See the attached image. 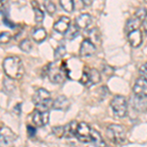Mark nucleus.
Listing matches in <instances>:
<instances>
[{
	"instance_id": "1",
	"label": "nucleus",
	"mask_w": 147,
	"mask_h": 147,
	"mask_svg": "<svg viewBox=\"0 0 147 147\" xmlns=\"http://www.w3.org/2000/svg\"><path fill=\"white\" fill-rule=\"evenodd\" d=\"M3 70L6 76L13 80L21 79L25 73V68H24L22 60L16 56H9L4 59Z\"/></svg>"
},
{
	"instance_id": "2",
	"label": "nucleus",
	"mask_w": 147,
	"mask_h": 147,
	"mask_svg": "<svg viewBox=\"0 0 147 147\" xmlns=\"http://www.w3.org/2000/svg\"><path fill=\"white\" fill-rule=\"evenodd\" d=\"M32 102L35 105V110L42 112H49V110L53 107V100L51 98L50 92L44 88H38L34 92Z\"/></svg>"
},
{
	"instance_id": "3",
	"label": "nucleus",
	"mask_w": 147,
	"mask_h": 147,
	"mask_svg": "<svg viewBox=\"0 0 147 147\" xmlns=\"http://www.w3.org/2000/svg\"><path fill=\"white\" fill-rule=\"evenodd\" d=\"M106 136L114 144H121L125 140V130L123 125L112 124L106 129Z\"/></svg>"
},
{
	"instance_id": "4",
	"label": "nucleus",
	"mask_w": 147,
	"mask_h": 147,
	"mask_svg": "<svg viewBox=\"0 0 147 147\" xmlns=\"http://www.w3.org/2000/svg\"><path fill=\"white\" fill-rule=\"evenodd\" d=\"M111 108L118 118H124L127 114V101L124 96L116 95L111 101Z\"/></svg>"
},
{
	"instance_id": "5",
	"label": "nucleus",
	"mask_w": 147,
	"mask_h": 147,
	"mask_svg": "<svg viewBox=\"0 0 147 147\" xmlns=\"http://www.w3.org/2000/svg\"><path fill=\"white\" fill-rule=\"evenodd\" d=\"M46 74L53 84H61L65 80V72L55 63H50L47 66Z\"/></svg>"
},
{
	"instance_id": "6",
	"label": "nucleus",
	"mask_w": 147,
	"mask_h": 147,
	"mask_svg": "<svg viewBox=\"0 0 147 147\" xmlns=\"http://www.w3.org/2000/svg\"><path fill=\"white\" fill-rule=\"evenodd\" d=\"M91 129L86 123H79L75 136L82 142H91Z\"/></svg>"
},
{
	"instance_id": "7",
	"label": "nucleus",
	"mask_w": 147,
	"mask_h": 147,
	"mask_svg": "<svg viewBox=\"0 0 147 147\" xmlns=\"http://www.w3.org/2000/svg\"><path fill=\"white\" fill-rule=\"evenodd\" d=\"M129 104L136 111L139 113H147V100L141 96L134 95L129 98Z\"/></svg>"
},
{
	"instance_id": "8",
	"label": "nucleus",
	"mask_w": 147,
	"mask_h": 147,
	"mask_svg": "<svg viewBox=\"0 0 147 147\" xmlns=\"http://www.w3.org/2000/svg\"><path fill=\"white\" fill-rule=\"evenodd\" d=\"M32 122L36 127H44L49 122V112L35 110L32 114Z\"/></svg>"
},
{
	"instance_id": "9",
	"label": "nucleus",
	"mask_w": 147,
	"mask_h": 147,
	"mask_svg": "<svg viewBox=\"0 0 147 147\" xmlns=\"http://www.w3.org/2000/svg\"><path fill=\"white\" fill-rule=\"evenodd\" d=\"M96 51V47L94 43H92L90 40L84 39L82 42L80 47V55L82 57H89L92 56Z\"/></svg>"
},
{
	"instance_id": "10",
	"label": "nucleus",
	"mask_w": 147,
	"mask_h": 147,
	"mask_svg": "<svg viewBox=\"0 0 147 147\" xmlns=\"http://www.w3.org/2000/svg\"><path fill=\"white\" fill-rule=\"evenodd\" d=\"M132 91H134V95L147 98V80L142 78L138 79L132 87Z\"/></svg>"
},
{
	"instance_id": "11",
	"label": "nucleus",
	"mask_w": 147,
	"mask_h": 147,
	"mask_svg": "<svg viewBox=\"0 0 147 147\" xmlns=\"http://www.w3.org/2000/svg\"><path fill=\"white\" fill-rule=\"evenodd\" d=\"M127 40H129V44L132 47H138L140 46L142 42V32L140 28H137V30H134L131 32H127Z\"/></svg>"
},
{
	"instance_id": "12",
	"label": "nucleus",
	"mask_w": 147,
	"mask_h": 147,
	"mask_svg": "<svg viewBox=\"0 0 147 147\" xmlns=\"http://www.w3.org/2000/svg\"><path fill=\"white\" fill-rule=\"evenodd\" d=\"M70 25H71L70 18L66 17V16H62V17H60V19H59L57 22L54 23L53 28H54V30H56L57 32L64 34V32L68 30V28L70 27Z\"/></svg>"
},
{
	"instance_id": "13",
	"label": "nucleus",
	"mask_w": 147,
	"mask_h": 147,
	"mask_svg": "<svg viewBox=\"0 0 147 147\" xmlns=\"http://www.w3.org/2000/svg\"><path fill=\"white\" fill-rule=\"evenodd\" d=\"M92 23V18L89 14H80L76 18V26L79 28H86Z\"/></svg>"
},
{
	"instance_id": "14",
	"label": "nucleus",
	"mask_w": 147,
	"mask_h": 147,
	"mask_svg": "<svg viewBox=\"0 0 147 147\" xmlns=\"http://www.w3.org/2000/svg\"><path fill=\"white\" fill-rule=\"evenodd\" d=\"M87 71V77H88V84H87V87L91 86L92 84H96L100 82L101 76L100 73L96 70V69H86Z\"/></svg>"
},
{
	"instance_id": "15",
	"label": "nucleus",
	"mask_w": 147,
	"mask_h": 147,
	"mask_svg": "<svg viewBox=\"0 0 147 147\" xmlns=\"http://www.w3.org/2000/svg\"><path fill=\"white\" fill-rule=\"evenodd\" d=\"M70 105V101L66 96H58L55 100H53V107L56 110H67Z\"/></svg>"
},
{
	"instance_id": "16",
	"label": "nucleus",
	"mask_w": 147,
	"mask_h": 147,
	"mask_svg": "<svg viewBox=\"0 0 147 147\" xmlns=\"http://www.w3.org/2000/svg\"><path fill=\"white\" fill-rule=\"evenodd\" d=\"M91 142L96 147H107V144L102 138L100 132L96 129H91Z\"/></svg>"
},
{
	"instance_id": "17",
	"label": "nucleus",
	"mask_w": 147,
	"mask_h": 147,
	"mask_svg": "<svg viewBox=\"0 0 147 147\" xmlns=\"http://www.w3.org/2000/svg\"><path fill=\"white\" fill-rule=\"evenodd\" d=\"M78 125H79V123H78L77 121H72L71 123L64 125V137L70 138V137L75 136Z\"/></svg>"
},
{
	"instance_id": "18",
	"label": "nucleus",
	"mask_w": 147,
	"mask_h": 147,
	"mask_svg": "<svg viewBox=\"0 0 147 147\" xmlns=\"http://www.w3.org/2000/svg\"><path fill=\"white\" fill-rule=\"evenodd\" d=\"M32 4V7L34 11V20L36 23H41L44 19V13L43 11L40 9V6H39V3L36 1V0H32L30 2Z\"/></svg>"
},
{
	"instance_id": "19",
	"label": "nucleus",
	"mask_w": 147,
	"mask_h": 147,
	"mask_svg": "<svg viewBox=\"0 0 147 147\" xmlns=\"http://www.w3.org/2000/svg\"><path fill=\"white\" fill-rule=\"evenodd\" d=\"M46 36H47V32L43 28H36L32 34V39H34L35 42H37V43L45 40Z\"/></svg>"
},
{
	"instance_id": "20",
	"label": "nucleus",
	"mask_w": 147,
	"mask_h": 147,
	"mask_svg": "<svg viewBox=\"0 0 147 147\" xmlns=\"http://www.w3.org/2000/svg\"><path fill=\"white\" fill-rule=\"evenodd\" d=\"M79 34H80V28L76 25H70L68 30L64 32V36H65L66 39L72 40V39H75L76 37L79 35Z\"/></svg>"
},
{
	"instance_id": "21",
	"label": "nucleus",
	"mask_w": 147,
	"mask_h": 147,
	"mask_svg": "<svg viewBox=\"0 0 147 147\" xmlns=\"http://www.w3.org/2000/svg\"><path fill=\"white\" fill-rule=\"evenodd\" d=\"M141 21H139L137 18H134V19H129V21L125 24V32H129L134 30H137L139 28L141 25Z\"/></svg>"
},
{
	"instance_id": "22",
	"label": "nucleus",
	"mask_w": 147,
	"mask_h": 147,
	"mask_svg": "<svg viewBox=\"0 0 147 147\" xmlns=\"http://www.w3.org/2000/svg\"><path fill=\"white\" fill-rule=\"evenodd\" d=\"M87 37H88L87 39L90 40L92 43L99 42V40H100V32H99V30L97 28H92L87 32Z\"/></svg>"
},
{
	"instance_id": "23",
	"label": "nucleus",
	"mask_w": 147,
	"mask_h": 147,
	"mask_svg": "<svg viewBox=\"0 0 147 147\" xmlns=\"http://www.w3.org/2000/svg\"><path fill=\"white\" fill-rule=\"evenodd\" d=\"M60 4L64 10L68 13L74 11V6H75L74 0H60Z\"/></svg>"
},
{
	"instance_id": "24",
	"label": "nucleus",
	"mask_w": 147,
	"mask_h": 147,
	"mask_svg": "<svg viewBox=\"0 0 147 147\" xmlns=\"http://www.w3.org/2000/svg\"><path fill=\"white\" fill-rule=\"evenodd\" d=\"M19 47H20L21 50L24 51V52H30L32 48V41L28 38L23 39L22 41L20 42V44H19Z\"/></svg>"
},
{
	"instance_id": "25",
	"label": "nucleus",
	"mask_w": 147,
	"mask_h": 147,
	"mask_svg": "<svg viewBox=\"0 0 147 147\" xmlns=\"http://www.w3.org/2000/svg\"><path fill=\"white\" fill-rule=\"evenodd\" d=\"M44 7H45V10L47 11V13L49 15H53L54 13L56 12V6L55 4L53 3L50 0H44Z\"/></svg>"
},
{
	"instance_id": "26",
	"label": "nucleus",
	"mask_w": 147,
	"mask_h": 147,
	"mask_svg": "<svg viewBox=\"0 0 147 147\" xmlns=\"http://www.w3.org/2000/svg\"><path fill=\"white\" fill-rule=\"evenodd\" d=\"M0 147H13L10 137L0 134Z\"/></svg>"
},
{
	"instance_id": "27",
	"label": "nucleus",
	"mask_w": 147,
	"mask_h": 147,
	"mask_svg": "<svg viewBox=\"0 0 147 147\" xmlns=\"http://www.w3.org/2000/svg\"><path fill=\"white\" fill-rule=\"evenodd\" d=\"M12 39V34L9 32H0V44H6L10 42Z\"/></svg>"
},
{
	"instance_id": "28",
	"label": "nucleus",
	"mask_w": 147,
	"mask_h": 147,
	"mask_svg": "<svg viewBox=\"0 0 147 147\" xmlns=\"http://www.w3.org/2000/svg\"><path fill=\"white\" fill-rule=\"evenodd\" d=\"M66 54V47L64 45H60L56 48L55 52H54V56H55L56 60H60L62 59Z\"/></svg>"
},
{
	"instance_id": "29",
	"label": "nucleus",
	"mask_w": 147,
	"mask_h": 147,
	"mask_svg": "<svg viewBox=\"0 0 147 147\" xmlns=\"http://www.w3.org/2000/svg\"><path fill=\"white\" fill-rule=\"evenodd\" d=\"M136 18H137L139 21H141V22H143V21L147 18V10L146 9L139 8L136 13Z\"/></svg>"
},
{
	"instance_id": "30",
	"label": "nucleus",
	"mask_w": 147,
	"mask_h": 147,
	"mask_svg": "<svg viewBox=\"0 0 147 147\" xmlns=\"http://www.w3.org/2000/svg\"><path fill=\"white\" fill-rule=\"evenodd\" d=\"M52 131L57 137H63L64 136V127H53Z\"/></svg>"
},
{
	"instance_id": "31",
	"label": "nucleus",
	"mask_w": 147,
	"mask_h": 147,
	"mask_svg": "<svg viewBox=\"0 0 147 147\" xmlns=\"http://www.w3.org/2000/svg\"><path fill=\"white\" fill-rule=\"evenodd\" d=\"M139 73H140L142 79L147 80V63L144 64L143 66H141V68L139 69Z\"/></svg>"
},
{
	"instance_id": "32",
	"label": "nucleus",
	"mask_w": 147,
	"mask_h": 147,
	"mask_svg": "<svg viewBox=\"0 0 147 147\" xmlns=\"http://www.w3.org/2000/svg\"><path fill=\"white\" fill-rule=\"evenodd\" d=\"M35 132H36V130L34 127H30V125H28V134L30 137H34L35 136Z\"/></svg>"
},
{
	"instance_id": "33",
	"label": "nucleus",
	"mask_w": 147,
	"mask_h": 147,
	"mask_svg": "<svg viewBox=\"0 0 147 147\" xmlns=\"http://www.w3.org/2000/svg\"><path fill=\"white\" fill-rule=\"evenodd\" d=\"M104 74H106V75H112L113 74V69L112 68H110V67H108V66H106L105 68H104Z\"/></svg>"
},
{
	"instance_id": "34",
	"label": "nucleus",
	"mask_w": 147,
	"mask_h": 147,
	"mask_svg": "<svg viewBox=\"0 0 147 147\" xmlns=\"http://www.w3.org/2000/svg\"><path fill=\"white\" fill-rule=\"evenodd\" d=\"M94 0H82V2L86 6H90L92 3H93Z\"/></svg>"
},
{
	"instance_id": "35",
	"label": "nucleus",
	"mask_w": 147,
	"mask_h": 147,
	"mask_svg": "<svg viewBox=\"0 0 147 147\" xmlns=\"http://www.w3.org/2000/svg\"><path fill=\"white\" fill-rule=\"evenodd\" d=\"M142 25H143L144 32H146V34H147V18L143 21V22H142Z\"/></svg>"
},
{
	"instance_id": "36",
	"label": "nucleus",
	"mask_w": 147,
	"mask_h": 147,
	"mask_svg": "<svg viewBox=\"0 0 147 147\" xmlns=\"http://www.w3.org/2000/svg\"><path fill=\"white\" fill-rule=\"evenodd\" d=\"M7 1H8V0H0V8H2V7L5 5Z\"/></svg>"
},
{
	"instance_id": "37",
	"label": "nucleus",
	"mask_w": 147,
	"mask_h": 147,
	"mask_svg": "<svg viewBox=\"0 0 147 147\" xmlns=\"http://www.w3.org/2000/svg\"><path fill=\"white\" fill-rule=\"evenodd\" d=\"M1 131H2V127H0V134H1Z\"/></svg>"
},
{
	"instance_id": "38",
	"label": "nucleus",
	"mask_w": 147,
	"mask_h": 147,
	"mask_svg": "<svg viewBox=\"0 0 147 147\" xmlns=\"http://www.w3.org/2000/svg\"><path fill=\"white\" fill-rule=\"evenodd\" d=\"M145 1H146V2H147V0H145Z\"/></svg>"
}]
</instances>
